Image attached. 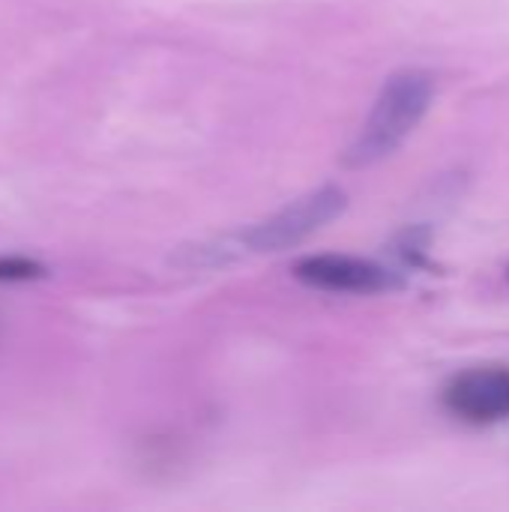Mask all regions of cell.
Returning a JSON list of instances; mask_svg holds the SVG:
<instances>
[{
    "instance_id": "cell-1",
    "label": "cell",
    "mask_w": 509,
    "mask_h": 512,
    "mask_svg": "<svg viewBox=\"0 0 509 512\" xmlns=\"http://www.w3.org/2000/svg\"><path fill=\"white\" fill-rule=\"evenodd\" d=\"M429 99H432V75H426L423 69L396 72L384 84L360 138L351 144L348 165L363 168L390 156L423 120Z\"/></svg>"
},
{
    "instance_id": "cell-2",
    "label": "cell",
    "mask_w": 509,
    "mask_h": 512,
    "mask_svg": "<svg viewBox=\"0 0 509 512\" xmlns=\"http://www.w3.org/2000/svg\"><path fill=\"white\" fill-rule=\"evenodd\" d=\"M342 207H345L342 189H336V186L318 189V192L300 198L297 204L285 207L282 213H276L270 222L258 225L246 240L261 252H276V249L294 246L303 237H309L312 231H318L321 225H327L333 216H339Z\"/></svg>"
},
{
    "instance_id": "cell-3",
    "label": "cell",
    "mask_w": 509,
    "mask_h": 512,
    "mask_svg": "<svg viewBox=\"0 0 509 512\" xmlns=\"http://www.w3.org/2000/svg\"><path fill=\"white\" fill-rule=\"evenodd\" d=\"M294 276L321 291H351V294H375L399 285V279L390 270L354 255H309L294 267Z\"/></svg>"
},
{
    "instance_id": "cell-4",
    "label": "cell",
    "mask_w": 509,
    "mask_h": 512,
    "mask_svg": "<svg viewBox=\"0 0 509 512\" xmlns=\"http://www.w3.org/2000/svg\"><path fill=\"white\" fill-rule=\"evenodd\" d=\"M447 408L468 423H495L509 414V372L474 369L450 381L444 390Z\"/></svg>"
},
{
    "instance_id": "cell-5",
    "label": "cell",
    "mask_w": 509,
    "mask_h": 512,
    "mask_svg": "<svg viewBox=\"0 0 509 512\" xmlns=\"http://www.w3.org/2000/svg\"><path fill=\"white\" fill-rule=\"evenodd\" d=\"M39 276H45V267L33 258H0V282H33Z\"/></svg>"
}]
</instances>
